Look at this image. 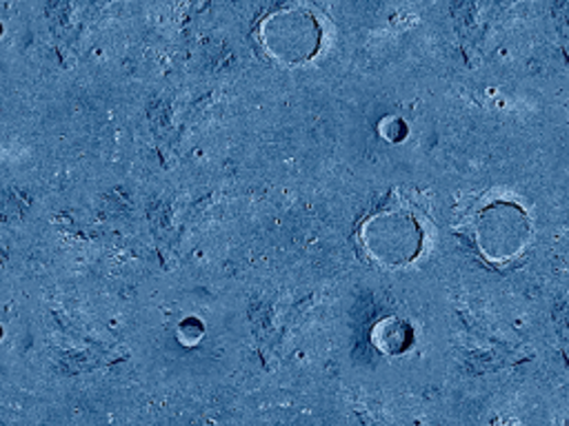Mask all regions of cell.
Returning <instances> with one entry per match:
<instances>
[{
  "label": "cell",
  "mask_w": 569,
  "mask_h": 426,
  "mask_svg": "<svg viewBox=\"0 0 569 426\" xmlns=\"http://www.w3.org/2000/svg\"><path fill=\"white\" fill-rule=\"evenodd\" d=\"M354 240L362 258L378 269L408 271L429 258L436 225L423 200L397 187L360 218Z\"/></svg>",
  "instance_id": "1"
},
{
  "label": "cell",
  "mask_w": 569,
  "mask_h": 426,
  "mask_svg": "<svg viewBox=\"0 0 569 426\" xmlns=\"http://www.w3.org/2000/svg\"><path fill=\"white\" fill-rule=\"evenodd\" d=\"M456 232L492 269H510L536 243L532 206L512 191H486L460 213Z\"/></svg>",
  "instance_id": "2"
},
{
  "label": "cell",
  "mask_w": 569,
  "mask_h": 426,
  "mask_svg": "<svg viewBox=\"0 0 569 426\" xmlns=\"http://www.w3.org/2000/svg\"><path fill=\"white\" fill-rule=\"evenodd\" d=\"M252 38L274 65L305 69L327 45L330 19L314 0H278L256 21Z\"/></svg>",
  "instance_id": "3"
},
{
  "label": "cell",
  "mask_w": 569,
  "mask_h": 426,
  "mask_svg": "<svg viewBox=\"0 0 569 426\" xmlns=\"http://www.w3.org/2000/svg\"><path fill=\"white\" fill-rule=\"evenodd\" d=\"M410 340H412V329L401 317L378 320V325L371 329V343L390 356H397L403 349H408Z\"/></svg>",
  "instance_id": "4"
},
{
  "label": "cell",
  "mask_w": 569,
  "mask_h": 426,
  "mask_svg": "<svg viewBox=\"0 0 569 426\" xmlns=\"http://www.w3.org/2000/svg\"><path fill=\"white\" fill-rule=\"evenodd\" d=\"M0 36H3V25H0Z\"/></svg>",
  "instance_id": "5"
}]
</instances>
